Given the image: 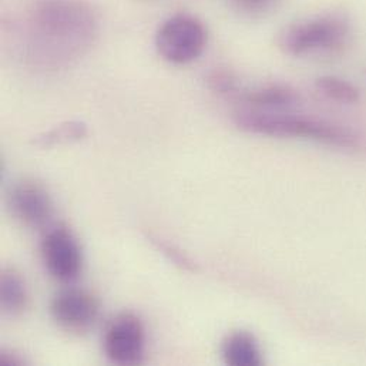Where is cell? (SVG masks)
<instances>
[{
    "label": "cell",
    "instance_id": "obj_1",
    "mask_svg": "<svg viewBox=\"0 0 366 366\" xmlns=\"http://www.w3.org/2000/svg\"><path fill=\"white\" fill-rule=\"evenodd\" d=\"M99 33V19L80 0H46L29 16V59L44 70L71 66L83 57Z\"/></svg>",
    "mask_w": 366,
    "mask_h": 366
},
{
    "label": "cell",
    "instance_id": "obj_2",
    "mask_svg": "<svg viewBox=\"0 0 366 366\" xmlns=\"http://www.w3.org/2000/svg\"><path fill=\"white\" fill-rule=\"evenodd\" d=\"M235 126L249 134L274 139H302L338 149H355L360 137L352 130L315 117L244 109L234 113Z\"/></svg>",
    "mask_w": 366,
    "mask_h": 366
},
{
    "label": "cell",
    "instance_id": "obj_3",
    "mask_svg": "<svg viewBox=\"0 0 366 366\" xmlns=\"http://www.w3.org/2000/svg\"><path fill=\"white\" fill-rule=\"evenodd\" d=\"M351 39V21L328 13L285 26L277 37L278 49L291 57L328 54L342 50Z\"/></svg>",
    "mask_w": 366,
    "mask_h": 366
},
{
    "label": "cell",
    "instance_id": "obj_4",
    "mask_svg": "<svg viewBox=\"0 0 366 366\" xmlns=\"http://www.w3.org/2000/svg\"><path fill=\"white\" fill-rule=\"evenodd\" d=\"M208 31L195 16L177 13L166 19L156 33V49L162 59L183 66L195 61L205 50Z\"/></svg>",
    "mask_w": 366,
    "mask_h": 366
},
{
    "label": "cell",
    "instance_id": "obj_5",
    "mask_svg": "<svg viewBox=\"0 0 366 366\" xmlns=\"http://www.w3.org/2000/svg\"><path fill=\"white\" fill-rule=\"evenodd\" d=\"M103 347L113 364H142L146 352V330L142 320L132 312L117 315L106 330Z\"/></svg>",
    "mask_w": 366,
    "mask_h": 366
},
{
    "label": "cell",
    "instance_id": "obj_6",
    "mask_svg": "<svg viewBox=\"0 0 366 366\" xmlns=\"http://www.w3.org/2000/svg\"><path fill=\"white\" fill-rule=\"evenodd\" d=\"M47 272L59 282H73L83 268V252L74 234L64 225L50 229L41 242Z\"/></svg>",
    "mask_w": 366,
    "mask_h": 366
},
{
    "label": "cell",
    "instance_id": "obj_7",
    "mask_svg": "<svg viewBox=\"0 0 366 366\" xmlns=\"http://www.w3.org/2000/svg\"><path fill=\"white\" fill-rule=\"evenodd\" d=\"M49 311L61 330L81 335L94 327L100 314V302L86 290L67 288L51 298Z\"/></svg>",
    "mask_w": 366,
    "mask_h": 366
},
{
    "label": "cell",
    "instance_id": "obj_8",
    "mask_svg": "<svg viewBox=\"0 0 366 366\" xmlns=\"http://www.w3.org/2000/svg\"><path fill=\"white\" fill-rule=\"evenodd\" d=\"M9 208L17 221L30 228L44 227L53 215V201L49 191L33 180H23L11 188Z\"/></svg>",
    "mask_w": 366,
    "mask_h": 366
},
{
    "label": "cell",
    "instance_id": "obj_9",
    "mask_svg": "<svg viewBox=\"0 0 366 366\" xmlns=\"http://www.w3.org/2000/svg\"><path fill=\"white\" fill-rule=\"evenodd\" d=\"M239 99L257 110L267 112H281L291 109L300 102V96L294 89L280 83L265 84L254 90L242 92Z\"/></svg>",
    "mask_w": 366,
    "mask_h": 366
},
{
    "label": "cell",
    "instance_id": "obj_10",
    "mask_svg": "<svg viewBox=\"0 0 366 366\" xmlns=\"http://www.w3.org/2000/svg\"><path fill=\"white\" fill-rule=\"evenodd\" d=\"M222 357L228 365L257 366L262 364L261 350L257 340L245 331L234 332L224 340Z\"/></svg>",
    "mask_w": 366,
    "mask_h": 366
},
{
    "label": "cell",
    "instance_id": "obj_11",
    "mask_svg": "<svg viewBox=\"0 0 366 366\" xmlns=\"http://www.w3.org/2000/svg\"><path fill=\"white\" fill-rule=\"evenodd\" d=\"M0 304L9 317H20L29 305L27 287L14 268H4L0 277Z\"/></svg>",
    "mask_w": 366,
    "mask_h": 366
},
{
    "label": "cell",
    "instance_id": "obj_12",
    "mask_svg": "<svg viewBox=\"0 0 366 366\" xmlns=\"http://www.w3.org/2000/svg\"><path fill=\"white\" fill-rule=\"evenodd\" d=\"M315 89L325 99L340 104H357L361 100L360 89L351 81L337 76H322L317 79Z\"/></svg>",
    "mask_w": 366,
    "mask_h": 366
},
{
    "label": "cell",
    "instance_id": "obj_13",
    "mask_svg": "<svg viewBox=\"0 0 366 366\" xmlns=\"http://www.w3.org/2000/svg\"><path fill=\"white\" fill-rule=\"evenodd\" d=\"M87 136V126L81 122L63 123L46 134L40 136L34 143L43 149L56 147L63 144H71L83 140Z\"/></svg>",
    "mask_w": 366,
    "mask_h": 366
},
{
    "label": "cell",
    "instance_id": "obj_14",
    "mask_svg": "<svg viewBox=\"0 0 366 366\" xmlns=\"http://www.w3.org/2000/svg\"><path fill=\"white\" fill-rule=\"evenodd\" d=\"M207 87L221 97H241L242 87L237 74L227 69H214L207 77Z\"/></svg>",
    "mask_w": 366,
    "mask_h": 366
},
{
    "label": "cell",
    "instance_id": "obj_15",
    "mask_svg": "<svg viewBox=\"0 0 366 366\" xmlns=\"http://www.w3.org/2000/svg\"><path fill=\"white\" fill-rule=\"evenodd\" d=\"M280 0H229L231 6L244 16L261 17L271 13Z\"/></svg>",
    "mask_w": 366,
    "mask_h": 366
},
{
    "label": "cell",
    "instance_id": "obj_16",
    "mask_svg": "<svg viewBox=\"0 0 366 366\" xmlns=\"http://www.w3.org/2000/svg\"><path fill=\"white\" fill-rule=\"evenodd\" d=\"M154 241V244L166 254V255H169L176 264H180L183 268L185 269H191V262H189V259L183 255L180 251H177L174 247H172L170 244H164V242H162L160 239H153Z\"/></svg>",
    "mask_w": 366,
    "mask_h": 366
},
{
    "label": "cell",
    "instance_id": "obj_17",
    "mask_svg": "<svg viewBox=\"0 0 366 366\" xmlns=\"http://www.w3.org/2000/svg\"><path fill=\"white\" fill-rule=\"evenodd\" d=\"M0 364L3 366L23 365L24 360L13 351L3 350L1 354H0Z\"/></svg>",
    "mask_w": 366,
    "mask_h": 366
}]
</instances>
